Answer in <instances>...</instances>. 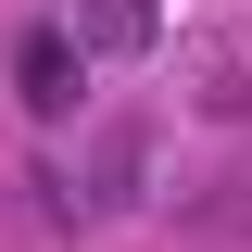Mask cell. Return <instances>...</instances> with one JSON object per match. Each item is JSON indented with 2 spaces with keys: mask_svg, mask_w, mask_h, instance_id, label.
I'll use <instances>...</instances> for the list:
<instances>
[{
  "mask_svg": "<svg viewBox=\"0 0 252 252\" xmlns=\"http://www.w3.org/2000/svg\"><path fill=\"white\" fill-rule=\"evenodd\" d=\"M13 76H26V114H63V101H76V26H26Z\"/></svg>",
  "mask_w": 252,
  "mask_h": 252,
  "instance_id": "6da1fadb",
  "label": "cell"
},
{
  "mask_svg": "<svg viewBox=\"0 0 252 252\" xmlns=\"http://www.w3.org/2000/svg\"><path fill=\"white\" fill-rule=\"evenodd\" d=\"M63 26H76V51H152L164 0H63Z\"/></svg>",
  "mask_w": 252,
  "mask_h": 252,
  "instance_id": "7a4b0ae2",
  "label": "cell"
}]
</instances>
